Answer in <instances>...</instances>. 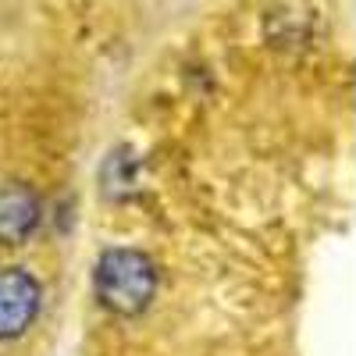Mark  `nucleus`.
Instances as JSON below:
<instances>
[{"label":"nucleus","instance_id":"3","mask_svg":"<svg viewBox=\"0 0 356 356\" xmlns=\"http://www.w3.org/2000/svg\"><path fill=\"white\" fill-rule=\"evenodd\" d=\"M43 221L40 196L22 182H0V246H22Z\"/></svg>","mask_w":356,"mask_h":356},{"label":"nucleus","instance_id":"2","mask_svg":"<svg viewBox=\"0 0 356 356\" xmlns=\"http://www.w3.org/2000/svg\"><path fill=\"white\" fill-rule=\"evenodd\" d=\"M43 289L25 267H0V342H15L36 324Z\"/></svg>","mask_w":356,"mask_h":356},{"label":"nucleus","instance_id":"1","mask_svg":"<svg viewBox=\"0 0 356 356\" xmlns=\"http://www.w3.org/2000/svg\"><path fill=\"white\" fill-rule=\"evenodd\" d=\"M157 292V271L150 257L139 250H107L97 264V296L100 303L122 317L143 314Z\"/></svg>","mask_w":356,"mask_h":356}]
</instances>
